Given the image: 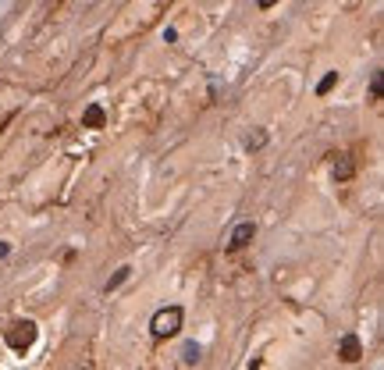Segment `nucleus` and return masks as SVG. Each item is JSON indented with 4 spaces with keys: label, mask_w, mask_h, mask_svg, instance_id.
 I'll use <instances>...</instances> for the list:
<instances>
[{
    "label": "nucleus",
    "mask_w": 384,
    "mask_h": 370,
    "mask_svg": "<svg viewBox=\"0 0 384 370\" xmlns=\"http://www.w3.org/2000/svg\"><path fill=\"white\" fill-rule=\"evenodd\" d=\"M334 82H338V72H331V75H327V79H324V82H320V86H317V93H320V97H327V93H331V86H334Z\"/></svg>",
    "instance_id": "9"
},
{
    "label": "nucleus",
    "mask_w": 384,
    "mask_h": 370,
    "mask_svg": "<svg viewBox=\"0 0 384 370\" xmlns=\"http://www.w3.org/2000/svg\"><path fill=\"white\" fill-rule=\"evenodd\" d=\"M182 363H189V366L199 363V345H196V342H185V345H182Z\"/></svg>",
    "instance_id": "7"
},
{
    "label": "nucleus",
    "mask_w": 384,
    "mask_h": 370,
    "mask_svg": "<svg viewBox=\"0 0 384 370\" xmlns=\"http://www.w3.org/2000/svg\"><path fill=\"white\" fill-rule=\"evenodd\" d=\"M253 235H256V224H253V221H242V224L231 232V239H228V253H238V249H246V246L253 242Z\"/></svg>",
    "instance_id": "3"
},
{
    "label": "nucleus",
    "mask_w": 384,
    "mask_h": 370,
    "mask_svg": "<svg viewBox=\"0 0 384 370\" xmlns=\"http://www.w3.org/2000/svg\"><path fill=\"white\" fill-rule=\"evenodd\" d=\"M334 178H338V182H349V178H352V160H349V153H338V164H334Z\"/></svg>",
    "instance_id": "6"
},
{
    "label": "nucleus",
    "mask_w": 384,
    "mask_h": 370,
    "mask_svg": "<svg viewBox=\"0 0 384 370\" xmlns=\"http://www.w3.org/2000/svg\"><path fill=\"white\" fill-rule=\"evenodd\" d=\"M104 121H107L104 107H100V104H89L86 114H82V129H104Z\"/></svg>",
    "instance_id": "5"
},
{
    "label": "nucleus",
    "mask_w": 384,
    "mask_h": 370,
    "mask_svg": "<svg viewBox=\"0 0 384 370\" xmlns=\"http://www.w3.org/2000/svg\"><path fill=\"white\" fill-rule=\"evenodd\" d=\"M263 139H267L263 132H260V136H249V139H246V146H249V150H256V146H263Z\"/></svg>",
    "instance_id": "10"
},
{
    "label": "nucleus",
    "mask_w": 384,
    "mask_h": 370,
    "mask_svg": "<svg viewBox=\"0 0 384 370\" xmlns=\"http://www.w3.org/2000/svg\"><path fill=\"white\" fill-rule=\"evenodd\" d=\"M182 317H185V310H182V306H164V310H157V313H153V320H150L153 338H171V334H178Z\"/></svg>",
    "instance_id": "1"
},
{
    "label": "nucleus",
    "mask_w": 384,
    "mask_h": 370,
    "mask_svg": "<svg viewBox=\"0 0 384 370\" xmlns=\"http://www.w3.org/2000/svg\"><path fill=\"white\" fill-rule=\"evenodd\" d=\"M33 342H36V324H33V320H18V324H11V331H8V345H11L15 352H26Z\"/></svg>",
    "instance_id": "2"
},
{
    "label": "nucleus",
    "mask_w": 384,
    "mask_h": 370,
    "mask_svg": "<svg viewBox=\"0 0 384 370\" xmlns=\"http://www.w3.org/2000/svg\"><path fill=\"white\" fill-rule=\"evenodd\" d=\"M8 253H11V246H8V242H0V260H4Z\"/></svg>",
    "instance_id": "11"
},
{
    "label": "nucleus",
    "mask_w": 384,
    "mask_h": 370,
    "mask_svg": "<svg viewBox=\"0 0 384 370\" xmlns=\"http://www.w3.org/2000/svg\"><path fill=\"white\" fill-rule=\"evenodd\" d=\"M260 8L267 11V8H274V0H260Z\"/></svg>",
    "instance_id": "12"
},
{
    "label": "nucleus",
    "mask_w": 384,
    "mask_h": 370,
    "mask_svg": "<svg viewBox=\"0 0 384 370\" xmlns=\"http://www.w3.org/2000/svg\"><path fill=\"white\" fill-rule=\"evenodd\" d=\"M128 274H132V267H121V271H118V274H114V278L107 281V292H111V288H118L121 281H128Z\"/></svg>",
    "instance_id": "8"
},
{
    "label": "nucleus",
    "mask_w": 384,
    "mask_h": 370,
    "mask_svg": "<svg viewBox=\"0 0 384 370\" xmlns=\"http://www.w3.org/2000/svg\"><path fill=\"white\" fill-rule=\"evenodd\" d=\"M338 356H341L345 363H356V359L363 356V342H359L356 334H345V338L338 342Z\"/></svg>",
    "instance_id": "4"
}]
</instances>
